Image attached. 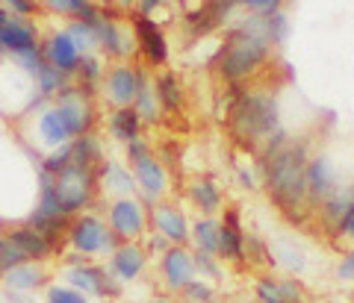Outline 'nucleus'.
Listing matches in <instances>:
<instances>
[{
    "label": "nucleus",
    "mask_w": 354,
    "mask_h": 303,
    "mask_svg": "<svg viewBox=\"0 0 354 303\" xmlns=\"http://www.w3.org/2000/svg\"><path fill=\"white\" fill-rule=\"evenodd\" d=\"M278 289H281V303H307V291L301 286V280H295L290 274H281Z\"/></svg>",
    "instance_id": "obj_41"
},
{
    "label": "nucleus",
    "mask_w": 354,
    "mask_h": 303,
    "mask_svg": "<svg viewBox=\"0 0 354 303\" xmlns=\"http://www.w3.org/2000/svg\"><path fill=\"white\" fill-rule=\"evenodd\" d=\"M334 274H337L339 283H354V248L339 256V262H337V268H334Z\"/></svg>",
    "instance_id": "obj_45"
},
{
    "label": "nucleus",
    "mask_w": 354,
    "mask_h": 303,
    "mask_svg": "<svg viewBox=\"0 0 354 303\" xmlns=\"http://www.w3.org/2000/svg\"><path fill=\"white\" fill-rule=\"evenodd\" d=\"M6 18H9V12H6L3 6H0V27H3V21H6Z\"/></svg>",
    "instance_id": "obj_53"
},
{
    "label": "nucleus",
    "mask_w": 354,
    "mask_h": 303,
    "mask_svg": "<svg viewBox=\"0 0 354 303\" xmlns=\"http://www.w3.org/2000/svg\"><path fill=\"white\" fill-rule=\"evenodd\" d=\"M0 6H3L12 18H24V21L44 15V6L39 3V0H0Z\"/></svg>",
    "instance_id": "obj_39"
},
{
    "label": "nucleus",
    "mask_w": 354,
    "mask_h": 303,
    "mask_svg": "<svg viewBox=\"0 0 354 303\" xmlns=\"http://www.w3.org/2000/svg\"><path fill=\"white\" fill-rule=\"evenodd\" d=\"M104 74H106V59L101 53H86L80 59V68L74 74V86L80 88L86 97H97L101 95V86H104Z\"/></svg>",
    "instance_id": "obj_25"
},
{
    "label": "nucleus",
    "mask_w": 354,
    "mask_h": 303,
    "mask_svg": "<svg viewBox=\"0 0 354 303\" xmlns=\"http://www.w3.org/2000/svg\"><path fill=\"white\" fill-rule=\"evenodd\" d=\"M133 109H136V115L142 118L145 127H153V124L162 121V106H160L157 88H153V74H148L145 80H142L139 95H136V100H133Z\"/></svg>",
    "instance_id": "obj_28"
},
{
    "label": "nucleus",
    "mask_w": 354,
    "mask_h": 303,
    "mask_svg": "<svg viewBox=\"0 0 354 303\" xmlns=\"http://www.w3.org/2000/svg\"><path fill=\"white\" fill-rule=\"evenodd\" d=\"M148 221H151V230L165 235L171 244H189V227H192V218L186 215V209L177 204V200H160L148 209Z\"/></svg>",
    "instance_id": "obj_15"
},
{
    "label": "nucleus",
    "mask_w": 354,
    "mask_h": 303,
    "mask_svg": "<svg viewBox=\"0 0 354 303\" xmlns=\"http://www.w3.org/2000/svg\"><path fill=\"white\" fill-rule=\"evenodd\" d=\"M0 277H3V262H0Z\"/></svg>",
    "instance_id": "obj_54"
},
{
    "label": "nucleus",
    "mask_w": 354,
    "mask_h": 303,
    "mask_svg": "<svg viewBox=\"0 0 354 303\" xmlns=\"http://www.w3.org/2000/svg\"><path fill=\"white\" fill-rule=\"evenodd\" d=\"M83 262H88V256L77 253V251H65V256H62V268H77V265H83Z\"/></svg>",
    "instance_id": "obj_49"
},
{
    "label": "nucleus",
    "mask_w": 354,
    "mask_h": 303,
    "mask_svg": "<svg viewBox=\"0 0 354 303\" xmlns=\"http://www.w3.org/2000/svg\"><path fill=\"white\" fill-rule=\"evenodd\" d=\"M242 303H248V300H242ZM251 303H257V300H251Z\"/></svg>",
    "instance_id": "obj_56"
},
{
    "label": "nucleus",
    "mask_w": 354,
    "mask_h": 303,
    "mask_svg": "<svg viewBox=\"0 0 354 303\" xmlns=\"http://www.w3.org/2000/svg\"><path fill=\"white\" fill-rule=\"evenodd\" d=\"M307 303H322V300H307Z\"/></svg>",
    "instance_id": "obj_55"
},
{
    "label": "nucleus",
    "mask_w": 354,
    "mask_h": 303,
    "mask_svg": "<svg viewBox=\"0 0 354 303\" xmlns=\"http://www.w3.org/2000/svg\"><path fill=\"white\" fill-rule=\"evenodd\" d=\"M351 209H354V179H351V183H346V186H339L328 200H322V204H319L316 218H319V224H322L325 233L337 235L339 224L348 218Z\"/></svg>",
    "instance_id": "obj_21"
},
{
    "label": "nucleus",
    "mask_w": 354,
    "mask_h": 303,
    "mask_svg": "<svg viewBox=\"0 0 354 303\" xmlns=\"http://www.w3.org/2000/svg\"><path fill=\"white\" fill-rule=\"evenodd\" d=\"M266 36H269V41L274 44V48H281V44L286 41V36H290V18H286V9H281V12L274 15H266Z\"/></svg>",
    "instance_id": "obj_36"
},
{
    "label": "nucleus",
    "mask_w": 354,
    "mask_h": 303,
    "mask_svg": "<svg viewBox=\"0 0 354 303\" xmlns=\"http://www.w3.org/2000/svg\"><path fill=\"white\" fill-rule=\"evenodd\" d=\"M115 9L118 12H124V15H130L133 9H136V0H115Z\"/></svg>",
    "instance_id": "obj_50"
},
{
    "label": "nucleus",
    "mask_w": 354,
    "mask_h": 303,
    "mask_svg": "<svg viewBox=\"0 0 354 303\" xmlns=\"http://www.w3.org/2000/svg\"><path fill=\"white\" fill-rule=\"evenodd\" d=\"M142 303H151V300H142Z\"/></svg>",
    "instance_id": "obj_57"
},
{
    "label": "nucleus",
    "mask_w": 354,
    "mask_h": 303,
    "mask_svg": "<svg viewBox=\"0 0 354 303\" xmlns=\"http://www.w3.org/2000/svg\"><path fill=\"white\" fill-rule=\"evenodd\" d=\"M95 6H101V9H115V0H92Z\"/></svg>",
    "instance_id": "obj_52"
},
{
    "label": "nucleus",
    "mask_w": 354,
    "mask_h": 303,
    "mask_svg": "<svg viewBox=\"0 0 354 303\" xmlns=\"http://www.w3.org/2000/svg\"><path fill=\"white\" fill-rule=\"evenodd\" d=\"M148 153H153V148H151V141L142 136V139H133L130 144H124V162L130 165V162H136V159H142V156H148Z\"/></svg>",
    "instance_id": "obj_44"
},
{
    "label": "nucleus",
    "mask_w": 354,
    "mask_h": 303,
    "mask_svg": "<svg viewBox=\"0 0 354 303\" xmlns=\"http://www.w3.org/2000/svg\"><path fill=\"white\" fill-rule=\"evenodd\" d=\"M180 300L183 303H216V283L195 277V280H189V283L183 286Z\"/></svg>",
    "instance_id": "obj_34"
},
{
    "label": "nucleus",
    "mask_w": 354,
    "mask_h": 303,
    "mask_svg": "<svg viewBox=\"0 0 354 303\" xmlns=\"http://www.w3.org/2000/svg\"><path fill=\"white\" fill-rule=\"evenodd\" d=\"M157 274H160L162 291H169V295H180L183 286L198 277L195 253H192L189 244H171V248L157 260Z\"/></svg>",
    "instance_id": "obj_13"
},
{
    "label": "nucleus",
    "mask_w": 354,
    "mask_h": 303,
    "mask_svg": "<svg viewBox=\"0 0 354 303\" xmlns=\"http://www.w3.org/2000/svg\"><path fill=\"white\" fill-rule=\"evenodd\" d=\"M6 291H15V295H36V291L50 286V271L48 262H21L6 268L3 277H0Z\"/></svg>",
    "instance_id": "obj_19"
},
{
    "label": "nucleus",
    "mask_w": 354,
    "mask_h": 303,
    "mask_svg": "<svg viewBox=\"0 0 354 303\" xmlns=\"http://www.w3.org/2000/svg\"><path fill=\"white\" fill-rule=\"evenodd\" d=\"M225 127L242 150L260 153L272 141V136L283 130L278 95L266 92V88H248L245 83L230 86Z\"/></svg>",
    "instance_id": "obj_3"
},
{
    "label": "nucleus",
    "mask_w": 354,
    "mask_h": 303,
    "mask_svg": "<svg viewBox=\"0 0 354 303\" xmlns=\"http://www.w3.org/2000/svg\"><path fill=\"white\" fill-rule=\"evenodd\" d=\"M0 262H3V271L6 268H12V265H21V262H30L24 251L15 244V239L9 233H0Z\"/></svg>",
    "instance_id": "obj_42"
},
{
    "label": "nucleus",
    "mask_w": 354,
    "mask_h": 303,
    "mask_svg": "<svg viewBox=\"0 0 354 303\" xmlns=\"http://www.w3.org/2000/svg\"><path fill=\"white\" fill-rule=\"evenodd\" d=\"M62 280L71 289H77L80 295H86L88 300H121L124 295V286L106 271V265H97L95 260H88L77 268H62Z\"/></svg>",
    "instance_id": "obj_7"
},
{
    "label": "nucleus",
    "mask_w": 354,
    "mask_h": 303,
    "mask_svg": "<svg viewBox=\"0 0 354 303\" xmlns=\"http://www.w3.org/2000/svg\"><path fill=\"white\" fill-rule=\"evenodd\" d=\"M97 186H101V195L106 197H130L136 195V179L127 162L118 159H104L97 168Z\"/></svg>",
    "instance_id": "obj_22"
},
{
    "label": "nucleus",
    "mask_w": 354,
    "mask_h": 303,
    "mask_svg": "<svg viewBox=\"0 0 354 303\" xmlns=\"http://www.w3.org/2000/svg\"><path fill=\"white\" fill-rule=\"evenodd\" d=\"M151 303H177V295H169V291H157L151 297Z\"/></svg>",
    "instance_id": "obj_51"
},
{
    "label": "nucleus",
    "mask_w": 354,
    "mask_h": 303,
    "mask_svg": "<svg viewBox=\"0 0 354 303\" xmlns=\"http://www.w3.org/2000/svg\"><path fill=\"white\" fill-rule=\"evenodd\" d=\"M254 300L257 303H281V289L274 274H260L254 280Z\"/></svg>",
    "instance_id": "obj_37"
},
{
    "label": "nucleus",
    "mask_w": 354,
    "mask_h": 303,
    "mask_svg": "<svg viewBox=\"0 0 354 303\" xmlns=\"http://www.w3.org/2000/svg\"><path fill=\"white\" fill-rule=\"evenodd\" d=\"M245 262L254 268L272 265V244H266L257 233H245Z\"/></svg>",
    "instance_id": "obj_33"
},
{
    "label": "nucleus",
    "mask_w": 354,
    "mask_h": 303,
    "mask_svg": "<svg viewBox=\"0 0 354 303\" xmlns=\"http://www.w3.org/2000/svg\"><path fill=\"white\" fill-rule=\"evenodd\" d=\"M221 227H218V260L225 265L245 268V227H242V212L239 206H225L221 209Z\"/></svg>",
    "instance_id": "obj_14"
},
{
    "label": "nucleus",
    "mask_w": 354,
    "mask_h": 303,
    "mask_svg": "<svg viewBox=\"0 0 354 303\" xmlns=\"http://www.w3.org/2000/svg\"><path fill=\"white\" fill-rule=\"evenodd\" d=\"M165 3H169V0H136V9H133V12H139L145 18H157L165 9Z\"/></svg>",
    "instance_id": "obj_47"
},
{
    "label": "nucleus",
    "mask_w": 354,
    "mask_h": 303,
    "mask_svg": "<svg viewBox=\"0 0 354 303\" xmlns=\"http://www.w3.org/2000/svg\"><path fill=\"white\" fill-rule=\"evenodd\" d=\"M57 197L59 206L68 218L80 215L97 206L101 197V186H97V168H77L68 165L65 171L57 177Z\"/></svg>",
    "instance_id": "obj_6"
},
{
    "label": "nucleus",
    "mask_w": 354,
    "mask_h": 303,
    "mask_svg": "<svg viewBox=\"0 0 354 303\" xmlns=\"http://www.w3.org/2000/svg\"><path fill=\"white\" fill-rule=\"evenodd\" d=\"M142 248H145V253L151 256V260H160V256L171 248V242L165 239V235L148 230V233H145V239H142Z\"/></svg>",
    "instance_id": "obj_43"
},
{
    "label": "nucleus",
    "mask_w": 354,
    "mask_h": 303,
    "mask_svg": "<svg viewBox=\"0 0 354 303\" xmlns=\"http://www.w3.org/2000/svg\"><path fill=\"white\" fill-rule=\"evenodd\" d=\"M21 121H24V127H27L24 139H30L32 150H36L41 159L44 153L65 148V144H71L74 139L86 136V133H95L97 104L92 97H86L71 80L41 112L27 115Z\"/></svg>",
    "instance_id": "obj_2"
},
{
    "label": "nucleus",
    "mask_w": 354,
    "mask_h": 303,
    "mask_svg": "<svg viewBox=\"0 0 354 303\" xmlns=\"http://www.w3.org/2000/svg\"><path fill=\"white\" fill-rule=\"evenodd\" d=\"M41 59L74 80L77 68H80L83 53L77 50V44L71 41V36L62 27V30H50L48 36H41Z\"/></svg>",
    "instance_id": "obj_17"
},
{
    "label": "nucleus",
    "mask_w": 354,
    "mask_h": 303,
    "mask_svg": "<svg viewBox=\"0 0 354 303\" xmlns=\"http://www.w3.org/2000/svg\"><path fill=\"white\" fill-rule=\"evenodd\" d=\"M71 83V77H65L62 71H57L53 65H48V62H41L36 71H32V86H36V92L41 95V97H48V100H53L65 86Z\"/></svg>",
    "instance_id": "obj_30"
},
{
    "label": "nucleus",
    "mask_w": 354,
    "mask_h": 303,
    "mask_svg": "<svg viewBox=\"0 0 354 303\" xmlns=\"http://www.w3.org/2000/svg\"><path fill=\"white\" fill-rule=\"evenodd\" d=\"M151 74V68H145L142 62H113L106 65L104 74V86H101V97L109 104V109H121V106H133L136 100L142 80Z\"/></svg>",
    "instance_id": "obj_8"
},
{
    "label": "nucleus",
    "mask_w": 354,
    "mask_h": 303,
    "mask_svg": "<svg viewBox=\"0 0 354 303\" xmlns=\"http://www.w3.org/2000/svg\"><path fill=\"white\" fill-rule=\"evenodd\" d=\"M127 24L133 30V39H136V53L145 68H165L169 65V36L157 18H145L139 12L127 15Z\"/></svg>",
    "instance_id": "obj_10"
},
{
    "label": "nucleus",
    "mask_w": 354,
    "mask_h": 303,
    "mask_svg": "<svg viewBox=\"0 0 354 303\" xmlns=\"http://www.w3.org/2000/svg\"><path fill=\"white\" fill-rule=\"evenodd\" d=\"M192 253H195V271L201 280L218 283V280L225 277V262H221L216 253H204V251H192Z\"/></svg>",
    "instance_id": "obj_35"
},
{
    "label": "nucleus",
    "mask_w": 354,
    "mask_h": 303,
    "mask_svg": "<svg viewBox=\"0 0 354 303\" xmlns=\"http://www.w3.org/2000/svg\"><path fill=\"white\" fill-rule=\"evenodd\" d=\"M6 233L15 239V244H18L21 251H24V256H27L30 262H50L53 256H59L62 242H53V239H48V235H44V233L32 230L30 224H24V221H21L18 227H9Z\"/></svg>",
    "instance_id": "obj_20"
},
{
    "label": "nucleus",
    "mask_w": 354,
    "mask_h": 303,
    "mask_svg": "<svg viewBox=\"0 0 354 303\" xmlns=\"http://www.w3.org/2000/svg\"><path fill=\"white\" fill-rule=\"evenodd\" d=\"M272 53L274 44L266 36V21L257 15H242L225 27V44L216 53L213 68L227 86H242L269 65Z\"/></svg>",
    "instance_id": "obj_4"
},
{
    "label": "nucleus",
    "mask_w": 354,
    "mask_h": 303,
    "mask_svg": "<svg viewBox=\"0 0 354 303\" xmlns=\"http://www.w3.org/2000/svg\"><path fill=\"white\" fill-rule=\"evenodd\" d=\"M88 303H95V300H88Z\"/></svg>",
    "instance_id": "obj_58"
},
{
    "label": "nucleus",
    "mask_w": 354,
    "mask_h": 303,
    "mask_svg": "<svg viewBox=\"0 0 354 303\" xmlns=\"http://www.w3.org/2000/svg\"><path fill=\"white\" fill-rule=\"evenodd\" d=\"M337 239H348V242H354V209L348 212V218L339 224V230H337Z\"/></svg>",
    "instance_id": "obj_48"
},
{
    "label": "nucleus",
    "mask_w": 354,
    "mask_h": 303,
    "mask_svg": "<svg viewBox=\"0 0 354 303\" xmlns=\"http://www.w3.org/2000/svg\"><path fill=\"white\" fill-rule=\"evenodd\" d=\"M218 227L221 221L213 215H195L189 227V248L204 253H218Z\"/></svg>",
    "instance_id": "obj_27"
},
{
    "label": "nucleus",
    "mask_w": 354,
    "mask_h": 303,
    "mask_svg": "<svg viewBox=\"0 0 354 303\" xmlns=\"http://www.w3.org/2000/svg\"><path fill=\"white\" fill-rule=\"evenodd\" d=\"M39 3H41V0H39Z\"/></svg>",
    "instance_id": "obj_59"
},
{
    "label": "nucleus",
    "mask_w": 354,
    "mask_h": 303,
    "mask_svg": "<svg viewBox=\"0 0 354 303\" xmlns=\"http://www.w3.org/2000/svg\"><path fill=\"white\" fill-rule=\"evenodd\" d=\"M44 303H88V297L71 289L68 283H50L44 289Z\"/></svg>",
    "instance_id": "obj_38"
},
{
    "label": "nucleus",
    "mask_w": 354,
    "mask_h": 303,
    "mask_svg": "<svg viewBox=\"0 0 354 303\" xmlns=\"http://www.w3.org/2000/svg\"><path fill=\"white\" fill-rule=\"evenodd\" d=\"M186 204L195 209V215H213L218 218L225 209V192H221L218 179L209 174H198L186 183Z\"/></svg>",
    "instance_id": "obj_18"
},
{
    "label": "nucleus",
    "mask_w": 354,
    "mask_h": 303,
    "mask_svg": "<svg viewBox=\"0 0 354 303\" xmlns=\"http://www.w3.org/2000/svg\"><path fill=\"white\" fill-rule=\"evenodd\" d=\"M151 265V256L142 248V242H121L118 248L106 256V271L113 274L121 286L136 283L139 277H145Z\"/></svg>",
    "instance_id": "obj_16"
},
{
    "label": "nucleus",
    "mask_w": 354,
    "mask_h": 303,
    "mask_svg": "<svg viewBox=\"0 0 354 303\" xmlns=\"http://www.w3.org/2000/svg\"><path fill=\"white\" fill-rule=\"evenodd\" d=\"M41 6H44V12L48 15L74 21V18H83L95 3L92 0H41Z\"/></svg>",
    "instance_id": "obj_32"
},
{
    "label": "nucleus",
    "mask_w": 354,
    "mask_h": 303,
    "mask_svg": "<svg viewBox=\"0 0 354 303\" xmlns=\"http://www.w3.org/2000/svg\"><path fill=\"white\" fill-rule=\"evenodd\" d=\"M65 244H68V251L83 253L88 260H101V256H109L118 248L121 239L109 230V224L101 212L88 209V212H80V215H74L68 221Z\"/></svg>",
    "instance_id": "obj_5"
},
{
    "label": "nucleus",
    "mask_w": 354,
    "mask_h": 303,
    "mask_svg": "<svg viewBox=\"0 0 354 303\" xmlns=\"http://www.w3.org/2000/svg\"><path fill=\"white\" fill-rule=\"evenodd\" d=\"M104 218L109 224L121 242H142L145 233L151 230V221H148V206L142 204L136 195L130 197H109L106 200V209H104Z\"/></svg>",
    "instance_id": "obj_9"
},
{
    "label": "nucleus",
    "mask_w": 354,
    "mask_h": 303,
    "mask_svg": "<svg viewBox=\"0 0 354 303\" xmlns=\"http://www.w3.org/2000/svg\"><path fill=\"white\" fill-rule=\"evenodd\" d=\"M346 183H351V179H346L339 174V162L328 150L310 153V162H307V206H310V215H316L319 204L328 200L339 186H346Z\"/></svg>",
    "instance_id": "obj_11"
},
{
    "label": "nucleus",
    "mask_w": 354,
    "mask_h": 303,
    "mask_svg": "<svg viewBox=\"0 0 354 303\" xmlns=\"http://www.w3.org/2000/svg\"><path fill=\"white\" fill-rule=\"evenodd\" d=\"M142 118L136 115V109L133 106H121V109H109L106 112V136L113 139L115 144H130L133 139H142Z\"/></svg>",
    "instance_id": "obj_24"
},
{
    "label": "nucleus",
    "mask_w": 354,
    "mask_h": 303,
    "mask_svg": "<svg viewBox=\"0 0 354 303\" xmlns=\"http://www.w3.org/2000/svg\"><path fill=\"white\" fill-rule=\"evenodd\" d=\"M272 265H278L283 274L298 277L307 271V253L295 242H274L272 248Z\"/></svg>",
    "instance_id": "obj_29"
},
{
    "label": "nucleus",
    "mask_w": 354,
    "mask_h": 303,
    "mask_svg": "<svg viewBox=\"0 0 354 303\" xmlns=\"http://www.w3.org/2000/svg\"><path fill=\"white\" fill-rule=\"evenodd\" d=\"M68 148H71V165L77 168H101V162L106 159L104 141L97 133H86V136L74 139Z\"/></svg>",
    "instance_id": "obj_26"
},
{
    "label": "nucleus",
    "mask_w": 354,
    "mask_h": 303,
    "mask_svg": "<svg viewBox=\"0 0 354 303\" xmlns=\"http://www.w3.org/2000/svg\"><path fill=\"white\" fill-rule=\"evenodd\" d=\"M307 162H310V139H292L286 130L257 153V174L269 204L281 215L301 227L310 218L307 206Z\"/></svg>",
    "instance_id": "obj_1"
},
{
    "label": "nucleus",
    "mask_w": 354,
    "mask_h": 303,
    "mask_svg": "<svg viewBox=\"0 0 354 303\" xmlns=\"http://www.w3.org/2000/svg\"><path fill=\"white\" fill-rule=\"evenodd\" d=\"M130 171H133V179H136V197L148 209L169 197L171 177H169V168L162 165V159L157 153H148V156H142V159L130 162Z\"/></svg>",
    "instance_id": "obj_12"
},
{
    "label": "nucleus",
    "mask_w": 354,
    "mask_h": 303,
    "mask_svg": "<svg viewBox=\"0 0 354 303\" xmlns=\"http://www.w3.org/2000/svg\"><path fill=\"white\" fill-rule=\"evenodd\" d=\"M65 32L71 36V41L77 44V50L83 56L86 53H97V30L92 21H83V18H74L65 24Z\"/></svg>",
    "instance_id": "obj_31"
},
{
    "label": "nucleus",
    "mask_w": 354,
    "mask_h": 303,
    "mask_svg": "<svg viewBox=\"0 0 354 303\" xmlns=\"http://www.w3.org/2000/svg\"><path fill=\"white\" fill-rule=\"evenodd\" d=\"M153 88H157L162 115H183V109H186V86H183L180 77H177V71L162 68L157 77H153Z\"/></svg>",
    "instance_id": "obj_23"
},
{
    "label": "nucleus",
    "mask_w": 354,
    "mask_h": 303,
    "mask_svg": "<svg viewBox=\"0 0 354 303\" xmlns=\"http://www.w3.org/2000/svg\"><path fill=\"white\" fill-rule=\"evenodd\" d=\"M242 15H257V18H266V15H274L281 12L286 6V0H236Z\"/></svg>",
    "instance_id": "obj_40"
},
{
    "label": "nucleus",
    "mask_w": 354,
    "mask_h": 303,
    "mask_svg": "<svg viewBox=\"0 0 354 303\" xmlns=\"http://www.w3.org/2000/svg\"><path fill=\"white\" fill-rule=\"evenodd\" d=\"M236 179L245 192H257L260 188V174H257V165L245 168V165H236Z\"/></svg>",
    "instance_id": "obj_46"
}]
</instances>
